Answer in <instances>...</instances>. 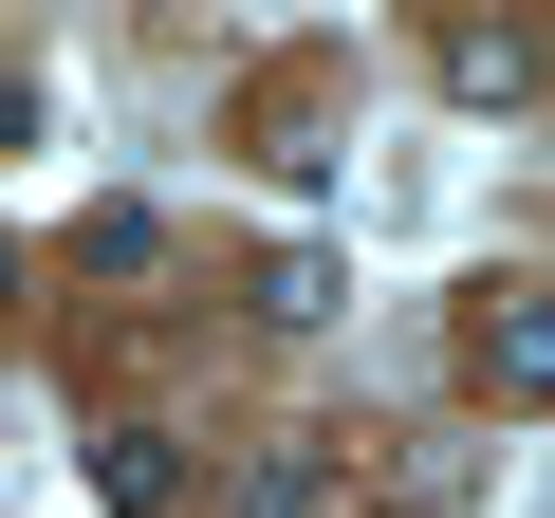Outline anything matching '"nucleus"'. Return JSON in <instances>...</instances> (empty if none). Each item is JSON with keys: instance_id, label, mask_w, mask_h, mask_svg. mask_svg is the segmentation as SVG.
Returning a JSON list of instances; mask_svg holds the SVG:
<instances>
[{"instance_id": "obj_1", "label": "nucleus", "mask_w": 555, "mask_h": 518, "mask_svg": "<svg viewBox=\"0 0 555 518\" xmlns=\"http://www.w3.org/2000/svg\"><path fill=\"white\" fill-rule=\"evenodd\" d=\"M426 75H444L463 112H537V38H518V20H444V38H426Z\"/></svg>"}, {"instance_id": "obj_2", "label": "nucleus", "mask_w": 555, "mask_h": 518, "mask_svg": "<svg viewBox=\"0 0 555 518\" xmlns=\"http://www.w3.org/2000/svg\"><path fill=\"white\" fill-rule=\"evenodd\" d=\"M481 389H500V407H537V389H555V315H537V279H500V297H481Z\"/></svg>"}, {"instance_id": "obj_3", "label": "nucleus", "mask_w": 555, "mask_h": 518, "mask_svg": "<svg viewBox=\"0 0 555 518\" xmlns=\"http://www.w3.org/2000/svg\"><path fill=\"white\" fill-rule=\"evenodd\" d=\"M241 518H334V444H259L241 463Z\"/></svg>"}, {"instance_id": "obj_4", "label": "nucleus", "mask_w": 555, "mask_h": 518, "mask_svg": "<svg viewBox=\"0 0 555 518\" xmlns=\"http://www.w3.org/2000/svg\"><path fill=\"white\" fill-rule=\"evenodd\" d=\"M93 481H112V518H167V500H185V463H167V426H112V444H93Z\"/></svg>"}, {"instance_id": "obj_5", "label": "nucleus", "mask_w": 555, "mask_h": 518, "mask_svg": "<svg viewBox=\"0 0 555 518\" xmlns=\"http://www.w3.org/2000/svg\"><path fill=\"white\" fill-rule=\"evenodd\" d=\"M75 259H93V279H167V222H149V204H93Z\"/></svg>"}, {"instance_id": "obj_6", "label": "nucleus", "mask_w": 555, "mask_h": 518, "mask_svg": "<svg viewBox=\"0 0 555 518\" xmlns=\"http://www.w3.org/2000/svg\"><path fill=\"white\" fill-rule=\"evenodd\" d=\"M259 315H278V334H315V315H334V259H315V241H297V259H259Z\"/></svg>"}, {"instance_id": "obj_7", "label": "nucleus", "mask_w": 555, "mask_h": 518, "mask_svg": "<svg viewBox=\"0 0 555 518\" xmlns=\"http://www.w3.org/2000/svg\"><path fill=\"white\" fill-rule=\"evenodd\" d=\"M0 297H20V259H0Z\"/></svg>"}]
</instances>
